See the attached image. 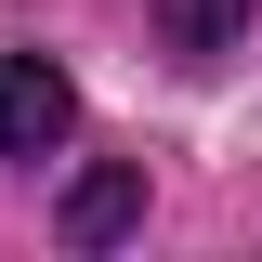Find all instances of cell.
<instances>
[{
  "mask_svg": "<svg viewBox=\"0 0 262 262\" xmlns=\"http://www.w3.org/2000/svg\"><path fill=\"white\" fill-rule=\"evenodd\" d=\"M66 131H79V92H66V66L0 53V158H53Z\"/></svg>",
  "mask_w": 262,
  "mask_h": 262,
  "instance_id": "cell-1",
  "label": "cell"
},
{
  "mask_svg": "<svg viewBox=\"0 0 262 262\" xmlns=\"http://www.w3.org/2000/svg\"><path fill=\"white\" fill-rule=\"evenodd\" d=\"M144 13L170 27V53H223V39L249 27V0H144Z\"/></svg>",
  "mask_w": 262,
  "mask_h": 262,
  "instance_id": "cell-3",
  "label": "cell"
},
{
  "mask_svg": "<svg viewBox=\"0 0 262 262\" xmlns=\"http://www.w3.org/2000/svg\"><path fill=\"white\" fill-rule=\"evenodd\" d=\"M144 223V170H92V184L66 196V236H79V249H105V236H131Z\"/></svg>",
  "mask_w": 262,
  "mask_h": 262,
  "instance_id": "cell-2",
  "label": "cell"
}]
</instances>
